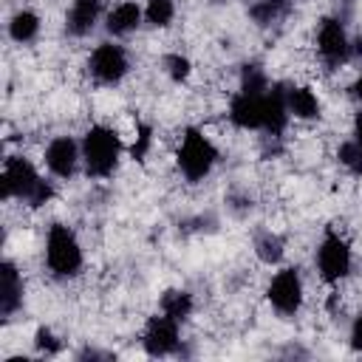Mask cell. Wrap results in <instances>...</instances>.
Instances as JSON below:
<instances>
[{
    "mask_svg": "<svg viewBox=\"0 0 362 362\" xmlns=\"http://www.w3.org/2000/svg\"><path fill=\"white\" fill-rule=\"evenodd\" d=\"M0 195H3V204L17 201L28 209H42L57 198V181L45 175L25 153H14L3 158Z\"/></svg>",
    "mask_w": 362,
    "mask_h": 362,
    "instance_id": "obj_1",
    "label": "cell"
},
{
    "mask_svg": "<svg viewBox=\"0 0 362 362\" xmlns=\"http://www.w3.org/2000/svg\"><path fill=\"white\" fill-rule=\"evenodd\" d=\"M42 266L59 283L76 280L85 272V246L71 223L65 221L48 223L42 238Z\"/></svg>",
    "mask_w": 362,
    "mask_h": 362,
    "instance_id": "obj_2",
    "label": "cell"
},
{
    "mask_svg": "<svg viewBox=\"0 0 362 362\" xmlns=\"http://www.w3.org/2000/svg\"><path fill=\"white\" fill-rule=\"evenodd\" d=\"M79 144H82V173L93 181L113 178V173L119 170L122 156L127 150L122 133L113 124H105V122L90 124L82 133Z\"/></svg>",
    "mask_w": 362,
    "mask_h": 362,
    "instance_id": "obj_3",
    "label": "cell"
},
{
    "mask_svg": "<svg viewBox=\"0 0 362 362\" xmlns=\"http://www.w3.org/2000/svg\"><path fill=\"white\" fill-rule=\"evenodd\" d=\"M173 158H175L178 175L187 184H201V181H206L212 175V170H215V164L221 158V150L212 141V136H206V130L184 127V133L178 136Z\"/></svg>",
    "mask_w": 362,
    "mask_h": 362,
    "instance_id": "obj_4",
    "label": "cell"
},
{
    "mask_svg": "<svg viewBox=\"0 0 362 362\" xmlns=\"http://www.w3.org/2000/svg\"><path fill=\"white\" fill-rule=\"evenodd\" d=\"M314 272L331 288L354 274V246L339 229H325L314 249Z\"/></svg>",
    "mask_w": 362,
    "mask_h": 362,
    "instance_id": "obj_5",
    "label": "cell"
},
{
    "mask_svg": "<svg viewBox=\"0 0 362 362\" xmlns=\"http://www.w3.org/2000/svg\"><path fill=\"white\" fill-rule=\"evenodd\" d=\"M133 62H130V51L119 42V40H102L90 48L88 59H85V74L93 85L99 88H116L127 79Z\"/></svg>",
    "mask_w": 362,
    "mask_h": 362,
    "instance_id": "obj_6",
    "label": "cell"
},
{
    "mask_svg": "<svg viewBox=\"0 0 362 362\" xmlns=\"http://www.w3.org/2000/svg\"><path fill=\"white\" fill-rule=\"evenodd\" d=\"M314 54L325 71H339L351 62L354 37L348 34V25L339 17H334V14L320 17V23L314 28Z\"/></svg>",
    "mask_w": 362,
    "mask_h": 362,
    "instance_id": "obj_7",
    "label": "cell"
},
{
    "mask_svg": "<svg viewBox=\"0 0 362 362\" xmlns=\"http://www.w3.org/2000/svg\"><path fill=\"white\" fill-rule=\"evenodd\" d=\"M266 303L269 308L283 317V320H291L303 311L305 305V280H303V272L297 266H280L269 283H266Z\"/></svg>",
    "mask_w": 362,
    "mask_h": 362,
    "instance_id": "obj_8",
    "label": "cell"
},
{
    "mask_svg": "<svg viewBox=\"0 0 362 362\" xmlns=\"http://www.w3.org/2000/svg\"><path fill=\"white\" fill-rule=\"evenodd\" d=\"M40 161L54 181H71L82 167V144L71 133H57L45 141Z\"/></svg>",
    "mask_w": 362,
    "mask_h": 362,
    "instance_id": "obj_9",
    "label": "cell"
},
{
    "mask_svg": "<svg viewBox=\"0 0 362 362\" xmlns=\"http://www.w3.org/2000/svg\"><path fill=\"white\" fill-rule=\"evenodd\" d=\"M263 119H266V90L263 93H249V90H235L226 105V122L235 130L243 133H263Z\"/></svg>",
    "mask_w": 362,
    "mask_h": 362,
    "instance_id": "obj_10",
    "label": "cell"
},
{
    "mask_svg": "<svg viewBox=\"0 0 362 362\" xmlns=\"http://www.w3.org/2000/svg\"><path fill=\"white\" fill-rule=\"evenodd\" d=\"M181 345V322L167 314H153L141 331V348L147 356H170Z\"/></svg>",
    "mask_w": 362,
    "mask_h": 362,
    "instance_id": "obj_11",
    "label": "cell"
},
{
    "mask_svg": "<svg viewBox=\"0 0 362 362\" xmlns=\"http://www.w3.org/2000/svg\"><path fill=\"white\" fill-rule=\"evenodd\" d=\"M105 20V0H71L62 17L65 34L74 40H85Z\"/></svg>",
    "mask_w": 362,
    "mask_h": 362,
    "instance_id": "obj_12",
    "label": "cell"
},
{
    "mask_svg": "<svg viewBox=\"0 0 362 362\" xmlns=\"http://www.w3.org/2000/svg\"><path fill=\"white\" fill-rule=\"evenodd\" d=\"M25 300V280L17 260L6 257L0 263V314L3 320H14V314L23 308Z\"/></svg>",
    "mask_w": 362,
    "mask_h": 362,
    "instance_id": "obj_13",
    "label": "cell"
},
{
    "mask_svg": "<svg viewBox=\"0 0 362 362\" xmlns=\"http://www.w3.org/2000/svg\"><path fill=\"white\" fill-rule=\"evenodd\" d=\"M105 31L113 40H124L130 34H136L144 23V6L139 0H116L107 11H105Z\"/></svg>",
    "mask_w": 362,
    "mask_h": 362,
    "instance_id": "obj_14",
    "label": "cell"
},
{
    "mask_svg": "<svg viewBox=\"0 0 362 362\" xmlns=\"http://www.w3.org/2000/svg\"><path fill=\"white\" fill-rule=\"evenodd\" d=\"M286 105L291 113V122H320L322 119V99L317 93L314 85L305 82H294L286 85Z\"/></svg>",
    "mask_w": 362,
    "mask_h": 362,
    "instance_id": "obj_15",
    "label": "cell"
},
{
    "mask_svg": "<svg viewBox=\"0 0 362 362\" xmlns=\"http://www.w3.org/2000/svg\"><path fill=\"white\" fill-rule=\"evenodd\" d=\"M6 34L14 45H31L40 40L42 34V17L37 8H28V6H20L17 11H11L8 23H6Z\"/></svg>",
    "mask_w": 362,
    "mask_h": 362,
    "instance_id": "obj_16",
    "label": "cell"
},
{
    "mask_svg": "<svg viewBox=\"0 0 362 362\" xmlns=\"http://www.w3.org/2000/svg\"><path fill=\"white\" fill-rule=\"evenodd\" d=\"M158 311L178 320L181 325L195 314V294L187 291V288H167L161 297H158Z\"/></svg>",
    "mask_w": 362,
    "mask_h": 362,
    "instance_id": "obj_17",
    "label": "cell"
},
{
    "mask_svg": "<svg viewBox=\"0 0 362 362\" xmlns=\"http://www.w3.org/2000/svg\"><path fill=\"white\" fill-rule=\"evenodd\" d=\"M178 3L175 0H144V23L156 31H164L175 23Z\"/></svg>",
    "mask_w": 362,
    "mask_h": 362,
    "instance_id": "obj_18",
    "label": "cell"
},
{
    "mask_svg": "<svg viewBox=\"0 0 362 362\" xmlns=\"http://www.w3.org/2000/svg\"><path fill=\"white\" fill-rule=\"evenodd\" d=\"M153 147H156V127H153L150 122H136V130H133V141H130V147H127V156H130V161H139V164H144V161L150 158Z\"/></svg>",
    "mask_w": 362,
    "mask_h": 362,
    "instance_id": "obj_19",
    "label": "cell"
},
{
    "mask_svg": "<svg viewBox=\"0 0 362 362\" xmlns=\"http://www.w3.org/2000/svg\"><path fill=\"white\" fill-rule=\"evenodd\" d=\"M255 255L263 266H280L283 257H286V243L280 235L274 232H263L255 238Z\"/></svg>",
    "mask_w": 362,
    "mask_h": 362,
    "instance_id": "obj_20",
    "label": "cell"
},
{
    "mask_svg": "<svg viewBox=\"0 0 362 362\" xmlns=\"http://www.w3.org/2000/svg\"><path fill=\"white\" fill-rule=\"evenodd\" d=\"M161 71L167 74V79L173 85H184L192 76V59L181 51H170V54L161 57Z\"/></svg>",
    "mask_w": 362,
    "mask_h": 362,
    "instance_id": "obj_21",
    "label": "cell"
},
{
    "mask_svg": "<svg viewBox=\"0 0 362 362\" xmlns=\"http://www.w3.org/2000/svg\"><path fill=\"white\" fill-rule=\"evenodd\" d=\"M337 161H339V167L348 170L351 175H362V147H359L354 139L339 141V147H337Z\"/></svg>",
    "mask_w": 362,
    "mask_h": 362,
    "instance_id": "obj_22",
    "label": "cell"
},
{
    "mask_svg": "<svg viewBox=\"0 0 362 362\" xmlns=\"http://www.w3.org/2000/svg\"><path fill=\"white\" fill-rule=\"evenodd\" d=\"M31 345H34V351H37L40 356H57V354L62 351V339L57 337V331H54L51 325H40V328L34 331Z\"/></svg>",
    "mask_w": 362,
    "mask_h": 362,
    "instance_id": "obj_23",
    "label": "cell"
},
{
    "mask_svg": "<svg viewBox=\"0 0 362 362\" xmlns=\"http://www.w3.org/2000/svg\"><path fill=\"white\" fill-rule=\"evenodd\" d=\"M348 345H351V351L362 354V311H356L348 325Z\"/></svg>",
    "mask_w": 362,
    "mask_h": 362,
    "instance_id": "obj_24",
    "label": "cell"
},
{
    "mask_svg": "<svg viewBox=\"0 0 362 362\" xmlns=\"http://www.w3.org/2000/svg\"><path fill=\"white\" fill-rule=\"evenodd\" d=\"M351 139L362 147V107L354 113V122H351Z\"/></svg>",
    "mask_w": 362,
    "mask_h": 362,
    "instance_id": "obj_25",
    "label": "cell"
},
{
    "mask_svg": "<svg viewBox=\"0 0 362 362\" xmlns=\"http://www.w3.org/2000/svg\"><path fill=\"white\" fill-rule=\"evenodd\" d=\"M351 96L356 99V105L362 107V68L354 74V79H351Z\"/></svg>",
    "mask_w": 362,
    "mask_h": 362,
    "instance_id": "obj_26",
    "label": "cell"
}]
</instances>
